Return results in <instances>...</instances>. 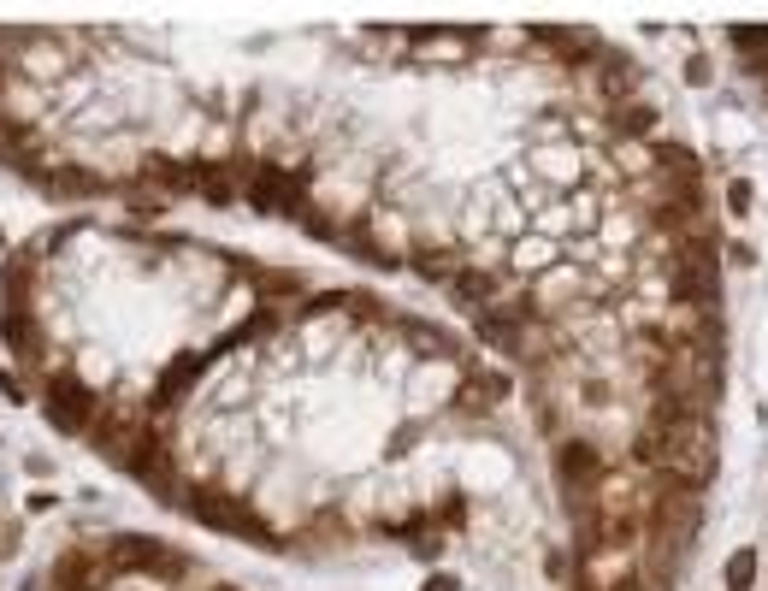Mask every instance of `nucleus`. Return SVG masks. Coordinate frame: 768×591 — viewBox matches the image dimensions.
I'll return each instance as SVG.
<instances>
[{
  "label": "nucleus",
  "mask_w": 768,
  "mask_h": 591,
  "mask_svg": "<svg viewBox=\"0 0 768 591\" xmlns=\"http://www.w3.org/2000/svg\"><path fill=\"white\" fill-rule=\"evenodd\" d=\"M101 556H107L113 574H154V580H184L190 574V556L160 544V538H148V532H113L101 544Z\"/></svg>",
  "instance_id": "nucleus-1"
},
{
  "label": "nucleus",
  "mask_w": 768,
  "mask_h": 591,
  "mask_svg": "<svg viewBox=\"0 0 768 591\" xmlns=\"http://www.w3.org/2000/svg\"><path fill=\"white\" fill-rule=\"evenodd\" d=\"M42 414L60 426V432H89L95 426V414H101V391L95 385H83L77 373H48V385H42Z\"/></svg>",
  "instance_id": "nucleus-2"
},
{
  "label": "nucleus",
  "mask_w": 768,
  "mask_h": 591,
  "mask_svg": "<svg viewBox=\"0 0 768 591\" xmlns=\"http://www.w3.org/2000/svg\"><path fill=\"white\" fill-rule=\"evenodd\" d=\"M113 580H119V574L107 568L101 550H65L60 562H54V574H48L54 591H107Z\"/></svg>",
  "instance_id": "nucleus-3"
},
{
  "label": "nucleus",
  "mask_w": 768,
  "mask_h": 591,
  "mask_svg": "<svg viewBox=\"0 0 768 591\" xmlns=\"http://www.w3.org/2000/svg\"><path fill=\"white\" fill-rule=\"evenodd\" d=\"M556 467H562V479H568V491H574L579 503H585L591 491H603V479H609V473H603V456H597L585 438H568V444L556 450Z\"/></svg>",
  "instance_id": "nucleus-4"
},
{
  "label": "nucleus",
  "mask_w": 768,
  "mask_h": 591,
  "mask_svg": "<svg viewBox=\"0 0 768 591\" xmlns=\"http://www.w3.org/2000/svg\"><path fill=\"white\" fill-rule=\"evenodd\" d=\"M0 343L18 367H42V326L36 308H0Z\"/></svg>",
  "instance_id": "nucleus-5"
},
{
  "label": "nucleus",
  "mask_w": 768,
  "mask_h": 591,
  "mask_svg": "<svg viewBox=\"0 0 768 591\" xmlns=\"http://www.w3.org/2000/svg\"><path fill=\"white\" fill-rule=\"evenodd\" d=\"M36 272H42V255H36V249H6V255H0V308H30Z\"/></svg>",
  "instance_id": "nucleus-6"
},
{
  "label": "nucleus",
  "mask_w": 768,
  "mask_h": 591,
  "mask_svg": "<svg viewBox=\"0 0 768 591\" xmlns=\"http://www.w3.org/2000/svg\"><path fill=\"white\" fill-rule=\"evenodd\" d=\"M757 580V550H733V562H727V591H751Z\"/></svg>",
  "instance_id": "nucleus-7"
},
{
  "label": "nucleus",
  "mask_w": 768,
  "mask_h": 591,
  "mask_svg": "<svg viewBox=\"0 0 768 591\" xmlns=\"http://www.w3.org/2000/svg\"><path fill=\"white\" fill-rule=\"evenodd\" d=\"M497 284L485 278V272H455V296H467V302H485Z\"/></svg>",
  "instance_id": "nucleus-8"
},
{
  "label": "nucleus",
  "mask_w": 768,
  "mask_h": 591,
  "mask_svg": "<svg viewBox=\"0 0 768 591\" xmlns=\"http://www.w3.org/2000/svg\"><path fill=\"white\" fill-rule=\"evenodd\" d=\"M260 278H266L260 284L266 296H302V272H260Z\"/></svg>",
  "instance_id": "nucleus-9"
},
{
  "label": "nucleus",
  "mask_w": 768,
  "mask_h": 591,
  "mask_svg": "<svg viewBox=\"0 0 768 591\" xmlns=\"http://www.w3.org/2000/svg\"><path fill=\"white\" fill-rule=\"evenodd\" d=\"M727 207L733 213H751V184H727Z\"/></svg>",
  "instance_id": "nucleus-10"
},
{
  "label": "nucleus",
  "mask_w": 768,
  "mask_h": 591,
  "mask_svg": "<svg viewBox=\"0 0 768 591\" xmlns=\"http://www.w3.org/2000/svg\"><path fill=\"white\" fill-rule=\"evenodd\" d=\"M426 591H455V580H426Z\"/></svg>",
  "instance_id": "nucleus-11"
},
{
  "label": "nucleus",
  "mask_w": 768,
  "mask_h": 591,
  "mask_svg": "<svg viewBox=\"0 0 768 591\" xmlns=\"http://www.w3.org/2000/svg\"><path fill=\"white\" fill-rule=\"evenodd\" d=\"M207 591H243V586H231V580H219V586H207Z\"/></svg>",
  "instance_id": "nucleus-12"
},
{
  "label": "nucleus",
  "mask_w": 768,
  "mask_h": 591,
  "mask_svg": "<svg viewBox=\"0 0 768 591\" xmlns=\"http://www.w3.org/2000/svg\"><path fill=\"white\" fill-rule=\"evenodd\" d=\"M0 255H6V231H0Z\"/></svg>",
  "instance_id": "nucleus-13"
},
{
  "label": "nucleus",
  "mask_w": 768,
  "mask_h": 591,
  "mask_svg": "<svg viewBox=\"0 0 768 591\" xmlns=\"http://www.w3.org/2000/svg\"><path fill=\"white\" fill-rule=\"evenodd\" d=\"M0 95H6V89H0Z\"/></svg>",
  "instance_id": "nucleus-14"
}]
</instances>
